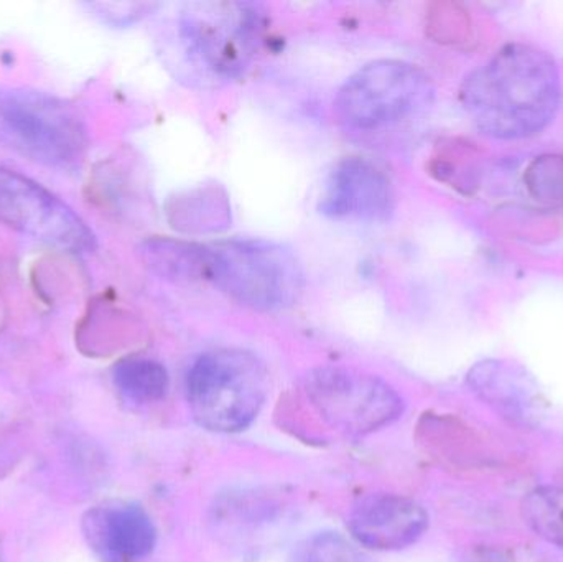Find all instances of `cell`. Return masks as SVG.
<instances>
[{
	"instance_id": "6da1fadb",
	"label": "cell",
	"mask_w": 563,
	"mask_h": 562,
	"mask_svg": "<svg viewBox=\"0 0 563 562\" xmlns=\"http://www.w3.org/2000/svg\"><path fill=\"white\" fill-rule=\"evenodd\" d=\"M558 63L544 49L509 43L470 73L460 101L473 124L495 139L531 137L544 131L561 106Z\"/></svg>"
},
{
	"instance_id": "7a4b0ae2",
	"label": "cell",
	"mask_w": 563,
	"mask_h": 562,
	"mask_svg": "<svg viewBox=\"0 0 563 562\" xmlns=\"http://www.w3.org/2000/svg\"><path fill=\"white\" fill-rule=\"evenodd\" d=\"M264 29L263 12L253 3H187L177 16V46L194 73L228 81L253 65Z\"/></svg>"
},
{
	"instance_id": "3957f363",
	"label": "cell",
	"mask_w": 563,
	"mask_h": 562,
	"mask_svg": "<svg viewBox=\"0 0 563 562\" xmlns=\"http://www.w3.org/2000/svg\"><path fill=\"white\" fill-rule=\"evenodd\" d=\"M269 392L266 366L254 353L220 349L205 353L187 376L195 421L213 432H240L260 416Z\"/></svg>"
},
{
	"instance_id": "277c9868",
	"label": "cell",
	"mask_w": 563,
	"mask_h": 562,
	"mask_svg": "<svg viewBox=\"0 0 563 562\" xmlns=\"http://www.w3.org/2000/svg\"><path fill=\"white\" fill-rule=\"evenodd\" d=\"M0 144L36 164L73 167L88 148V132L68 102L33 89L0 91Z\"/></svg>"
},
{
	"instance_id": "5b68a950",
	"label": "cell",
	"mask_w": 563,
	"mask_h": 562,
	"mask_svg": "<svg viewBox=\"0 0 563 562\" xmlns=\"http://www.w3.org/2000/svg\"><path fill=\"white\" fill-rule=\"evenodd\" d=\"M210 283L243 306L280 310L303 293V271L285 246L260 240L211 244Z\"/></svg>"
},
{
	"instance_id": "8992f818",
	"label": "cell",
	"mask_w": 563,
	"mask_h": 562,
	"mask_svg": "<svg viewBox=\"0 0 563 562\" xmlns=\"http://www.w3.org/2000/svg\"><path fill=\"white\" fill-rule=\"evenodd\" d=\"M435 86L419 66L379 59L354 73L336 96V112L354 129L384 128L432 106Z\"/></svg>"
},
{
	"instance_id": "52a82bcc",
	"label": "cell",
	"mask_w": 563,
	"mask_h": 562,
	"mask_svg": "<svg viewBox=\"0 0 563 562\" xmlns=\"http://www.w3.org/2000/svg\"><path fill=\"white\" fill-rule=\"evenodd\" d=\"M311 408L334 431L373 434L400 418L404 401L384 379L351 368H318L305 378Z\"/></svg>"
},
{
	"instance_id": "ba28073f",
	"label": "cell",
	"mask_w": 563,
	"mask_h": 562,
	"mask_svg": "<svg viewBox=\"0 0 563 562\" xmlns=\"http://www.w3.org/2000/svg\"><path fill=\"white\" fill-rule=\"evenodd\" d=\"M0 223L66 253L96 250V234L68 203L32 178L3 167Z\"/></svg>"
},
{
	"instance_id": "9c48e42d",
	"label": "cell",
	"mask_w": 563,
	"mask_h": 562,
	"mask_svg": "<svg viewBox=\"0 0 563 562\" xmlns=\"http://www.w3.org/2000/svg\"><path fill=\"white\" fill-rule=\"evenodd\" d=\"M318 210L331 220H389L394 211L393 185L367 158H343L324 181Z\"/></svg>"
},
{
	"instance_id": "30bf717a",
	"label": "cell",
	"mask_w": 563,
	"mask_h": 562,
	"mask_svg": "<svg viewBox=\"0 0 563 562\" xmlns=\"http://www.w3.org/2000/svg\"><path fill=\"white\" fill-rule=\"evenodd\" d=\"M427 528L426 508L402 495H367L354 505L347 518L353 540L371 550L396 551L412 547Z\"/></svg>"
},
{
	"instance_id": "8fae6325",
	"label": "cell",
	"mask_w": 563,
	"mask_h": 562,
	"mask_svg": "<svg viewBox=\"0 0 563 562\" xmlns=\"http://www.w3.org/2000/svg\"><path fill=\"white\" fill-rule=\"evenodd\" d=\"M82 531L104 562H142L157 543L154 521L144 508L131 502H106L82 518Z\"/></svg>"
},
{
	"instance_id": "7c38bea8",
	"label": "cell",
	"mask_w": 563,
	"mask_h": 562,
	"mask_svg": "<svg viewBox=\"0 0 563 562\" xmlns=\"http://www.w3.org/2000/svg\"><path fill=\"white\" fill-rule=\"evenodd\" d=\"M468 383L483 403L511 425L532 428L544 418V401L534 379L518 366L488 360L472 368Z\"/></svg>"
},
{
	"instance_id": "4fadbf2b",
	"label": "cell",
	"mask_w": 563,
	"mask_h": 562,
	"mask_svg": "<svg viewBox=\"0 0 563 562\" xmlns=\"http://www.w3.org/2000/svg\"><path fill=\"white\" fill-rule=\"evenodd\" d=\"M142 261L148 269L174 283H210V247L172 238L142 243Z\"/></svg>"
},
{
	"instance_id": "5bb4252c",
	"label": "cell",
	"mask_w": 563,
	"mask_h": 562,
	"mask_svg": "<svg viewBox=\"0 0 563 562\" xmlns=\"http://www.w3.org/2000/svg\"><path fill=\"white\" fill-rule=\"evenodd\" d=\"M167 214L172 227L184 233H218L230 227V198L218 185H205L172 198Z\"/></svg>"
},
{
	"instance_id": "9a60e30c",
	"label": "cell",
	"mask_w": 563,
	"mask_h": 562,
	"mask_svg": "<svg viewBox=\"0 0 563 562\" xmlns=\"http://www.w3.org/2000/svg\"><path fill=\"white\" fill-rule=\"evenodd\" d=\"M115 388L134 405L157 403L167 395L170 378L157 360L147 356H129L112 370Z\"/></svg>"
},
{
	"instance_id": "2e32d148",
	"label": "cell",
	"mask_w": 563,
	"mask_h": 562,
	"mask_svg": "<svg viewBox=\"0 0 563 562\" xmlns=\"http://www.w3.org/2000/svg\"><path fill=\"white\" fill-rule=\"evenodd\" d=\"M522 517L539 538L563 550V488L532 491L522 502Z\"/></svg>"
},
{
	"instance_id": "e0dca14e",
	"label": "cell",
	"mask_w": 563,
	"mask_h": 562,
	"mask_svg": "<svg viewBox=\"0 0 563 562\" xmlns=\"http://www.w3.org/2000/svg\"><path fill=\"white\" fill-rule=\"evenodd\" d=\"M288 562H373L356 543L340 533L311 535L297 544Z\"/></svg>"
},
{
	"instance_id": "ac0fdd59",
	"label": "cell",
	"mask_w": 563,
	"mask_h": 562,
	"mask_svg": "<svg viewBox=\"0 0 563 562\" xmlns=\"http://www.w3.org/2000/svg\"><path fill=\"white\" fill-rule=\"evenodd\" d=\"M529 197L544 207H563V155L536 157L525 172Z\"/></svg>"
},
{
	"instance_id": "d6986e66",
	"label": "cell",
	"mask_w": 563,
	"mask_h": 562,
	"mask_svg": "<svg viewBox=\"0 0 563 562\" xmlns=\"http://www.w3.org/2000/svg\"><path fill=\"white\" fill-rule=\"evenodd\" d=\"M440 12L433 13L430 29L439 42H463L468 35V16L460 9L459 5L452 3H443L439 5Z\"/></svg>"
}]
</instances>
